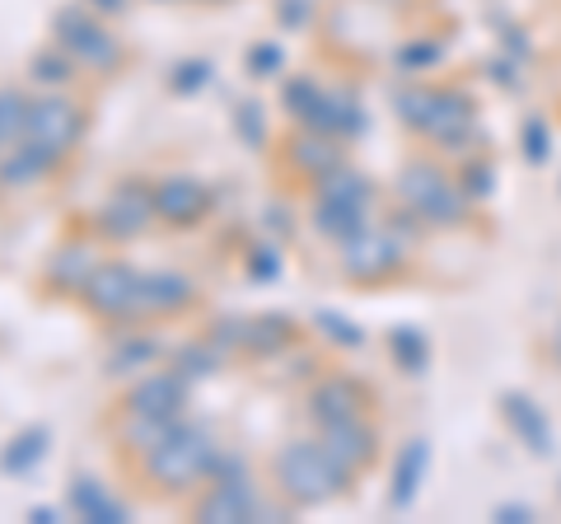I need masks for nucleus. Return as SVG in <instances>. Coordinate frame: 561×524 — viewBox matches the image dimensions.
<instances>
[{
	"mask_svg": "<svg viewBox=\"0 0 561 524\" xmlns=\"http://www.w3.org/2000/svg\"><path fill=\"white\" fill-rule=\"evenodd\" d=\"M332 459H337V468H360L365 459L375 454V431L370 426H360L356 417H346V422H328L323 426V441H319Z\"/></svg>",
	"mask_w": 561,
	"mask_h": 524,
	"instance_id": "13",
	"label": "nucleus"
},
{
	"mask_svg": "<svg viewBox=\"0 0 561 524\" xmlns=\"http://www.w3.org/2000/svg\"><path fill=\"white\" fill-rule=\"evenodd\" d=\"M99 262H103V258H99V243L84 239V235H76V239H66V243H57V249H51L47 267H43V282H47L51 291L80 295V286L94 276Z\"/></svg>",
	"mask_w": 561,
	"mask_h": 524,
	"instance_id": "9",
	"label": "nucleus"
},
{
	"mask_svg": "<svg viewBox=\"0 0 561 524\" xmlns=\"http://www.w3.org/2000/svg\"><path fill=\"white\" fill-rule=\"evenodd\" d=\"M210 5H220V0H210Z\"/></svg>",
	"mask_w": 561,
	"mask_h": 524,
	"instance_id": "37",
	"label": "nucleus"
},
{
	"mask_svg": "<svg viewBox=\"0 0 561 524\" xmlns=\"http://www.w3.org/2000/svg\"><path fill=\"white\" fill-rule=\"evenodd\" d=\"M290 342V323L276 319V314H257V319H243V352L249 356H272Z\"/></svg>",
	"mask_w": 561,
	"mask_h": 524,
	"instance_id": "21",
	"label": "nucleus"
},
{
	"mask_svg": "<svg viewBox=\"0 0 561 524\" xmlns=\"http://www.w3.org/2000/svg\"><path fill=\"white\" fill-rule=\"evenodd\" d=\"M164 346L146 338V333H122L117 346L108 352V361H103V375H113V379H131V375H146L154 361H160Z\"/></svg>",
	"mask_w": 561,
	"mask_h": 524,
	"instance_id": "15",
	"label": "nucleus"
},
{
	"mask_svg": "<svg viewBox=\"0 0 561 524\" xmlns=\"http://www.w3.org/2000/svg\"><path fill=\"white\" fill-rule=\"evenodd\" d=\"M272 474L295 505H319L346 487V468H337V459L319 441H290L276 454Z\"/></svg>",
	"mask_w": 561,
	"mask_h": 524,
	"instance_id": "3",
	"label": "nucleus"
},
{
	"mask_svg": "<svg viewBox=\"0 0 561 524\" xmlns=\"http://www.w3.org/2000/svg\"><path fill=\"white\" fill-rule=\"evenodd\" d=\"M280 66H286V52H280V43H257V47L249 52V71H253L257 80L276 76Z\"/></svg>",
	"mask_w": 561,
	"mask_h": 524,
	"instance_id": "28",
	"label": "nucleus"
},
{
	"mask_svg": "<svg viewBox=\"0 0 561 524\" xmlns=\"http://www.w3.org/2000/svg\"><path fill=\"white\" fill-rule=\"evenodd\" d=\"M234 132H239V141L249 146V150L267 146V113H262L257 99H243L239 109H234Z\"/></svg>",
	"mask_w": 561,
	"mask_h": 524,
	"instance_id": "26",
	"label": "nucleus"
},
{
	"mask_svg": "<svg viewBox=\"0 0 561 524\" xmlns=\"http://www.w3.org/2000/svg\"><path fill=\"white\" fill-rule=\"evenodd\" d=\"M122 412H140V417H164V422H173V417L187 412V379L173 371H150V375H136V384L127 389V398H122Z\"/></svg>",
	"mask_w": 561,
	"mask_h": 524,
	"instance_id": "8",
	"label": "nucleus"
},
{
	"mask_svg": "<svg viewBox=\"0 0 561 524\" xmlns=\"http://www.w3.org/2000/svg\"><path fill=\"white\" fill-rule=\"evenodd\" d=\"M66 511L76 520H90V524H127V505H122L108 487L90 474H76L66 487Z\"/></svg>",
	"mask_w": 561,
	"mask_h": 524,
	"instance_id": "12",
	"label": "nucleus"
},
{
	"mask_svg": "<svg viewBox=\"0 0 561 524\" xmlns=\"http://www.w3.org/2000/svg\"><path fill=\"white\" fill-rule=\"evenodd\" d=\"M220 361H225V352L210 338H192V342H183V346H173L169 352V365L179 371L187 384L192 379H210L220 371Z\"/></svg>",
	"mask_w": 561,
	"mask_h": 524,
	"instance_id": "17",
	"label": "nucleus"
},
{
	"mask_svg": "<svg viewBox=\"0 0 561 524\" xmlns=\"http://www.w3.org/2000/svg\"><path fill=\"white\" fill-rule=\"evenodd\" d=\"M179 426V417L164 422V417H140V412H122V426H117V441L122 449H136V454H150L154 445L164 441V435Z\"/></svg>",
	"mask_w": 561,
	"mask_h": 524,
	"instance_id": "20",
	"label": "nucleus"
},
{
	"mask_svg": "<svg viewBox=\"0 0 561 524\" xmlns=\"http://www.w3.org/2000/svg\"><path fill=\"white\" fill-rule=\"evenodd\" d=\"M356 412H360V389L351 379H328V384H319V389L309 394V417L319 426L346 422V417H356Z\"/></svg>",
	"mask_w": 561,
	"mask_h": 524,
	"instance_id": "16",
	"label": "nucleus"
},
{
	"mask_svg": "<svg viewBox=\"0 0 561 524\" xmlns=\"http://www.w3.org/2000/svg\"><path fill=\"white\" fill-rule=\"evenodd\" d=\"M0 150H5V146H0Z\"/></svg>",
	"mask_w": 561,
	"mask_h": 524,
	"instance_id": "38",
	"label": "nucleus"
},
{
	"mask_svg": "<svg viewBox=\"0 0 561 524\" xmlns=\"http://www.w3.org/2000/svg\"><path fill=\"white\" fill-rule=\"evenodd\" d=\"M61 160L51 150H43L38 141H14L0 150V192H14V187H38L51 169H57Z\"/></svg>",
	"mask_w": 561,
	"mask_h": 524,
	"instance_id": "11",
	"label": "nucleus"
},
{
	"mask_svg": "<svg viewBox=\"0 0 561 524\" xmlns=\"http://www.w3.org/2000/svg\"><path fill=\"white\" fill-rule=\"evenodd\" d=\"M47 441H51V431L43 422H33L24 431H14L5 445H0V474L5 478H24L33 474L43 459H47Z\"/></svg>",
	"mask_w": 561,
	"mask_h": 524,
	"instance_id": "14",
	"label": "nucleus"
},
{
	"mask_svg": "<svg viewBox=\"0 0 561 524\" xmlns=\"http://www.w3.org/2000/svg\"><path fill=\"white\" fill-rule=\"evenodd\" d=\"M319 328H328V333H332V342H360V328H351V323H342L337 319V314H319Z\"/></svg>",
	"mask_w": 561,
	"mask_h": 524,
	"instance_id": "31",
	"label": "nucleus"
},
{
	"mask_svg": "<svg viewBox=\"0 0 561 524\" xmlns=\"http://www.w3.org/2000/svg\"><path fill=\"white\" fill-rule=\"evenodd\" d=\"M84 127H90V117H84V109L66 90H47L43 99H33V109H28V141H38L43 150L57 155V160H66V155L80 146Z\"/></svg>",
	"mask_w": 561,
	"mask_h": 524,
	"instance_id": "6",
	"label": "nucleus"
},
{
	"mask_svg": "<svg viewBox=\"0 0 561 524\" xmlns=\"http://www.w3.org/2000/svg\"><path fill=\"white\" fill-rule=\"evenodd\" d=\"M220 449L225 445L206 426L179 417V426H173L160 445H154L150 454H140V474L160 487V492H192V487H202L210 478Z\"/></svg>",
	"mask_w": 561,
	"mask_h": 524,
	"instance_id": "1",
	"label": "nucleus"
},
{
	"mask_svg": "<svg viewBox=\"0 0 561 524\" xmlns=\"http://www.w3.org/2000/svg\"><path fill=\"white\" fill-rule=\"evenodd\" d=\"M154 5H169V0H154Z\"/></svg>",
	"mask_w": 561,
	"mask_h": 524,
	"instance_id": "36",
	"label": "nucleus"
},
{
	"mask_svg": "<svg viewBox=\"0 0 561 524\" xmlns=\"http://www.w3.org/2000/svg\"><path fill=\"white\" fill-rule=\"evenodd\" d=\"M84 5H90L94 14H122L127 10V0H84Z\"/></svg>",
	"mask_w": 561,
	"mask_h": 524,
	"instance_id": "35",
	"label": "nucleus"
},
{
	"mask_svg": "<svg viewBox=\"0 0 561 524\" xmlns=\"http://www.w3.org/2000/svg\"><path fill=\"white\" fill-rule=\"evenodd\" d=\"M313 225H319L323 235L346 243L351 235H360V206H342V202H323L319 197V206H313Z\"/></svg>",
	"mask_w": 561,
	"mask_h": 524,
	"instance_id": "24",
	"label": "nucleus"
},
{
	"mask_svg": "<svg viewBox=\"0 0 561 524\" xmlns=\"http://www.w3.org/2000/svg\"><path fill=\"white\" fill-rule=\"evenodd\" d=\"M313 99H319V84H313V80H290V84H286V109L300 117V122H305V113L313 109Z\"/></svg>",
	"mask_w": 561,
	"mask_h": 524,
	"instance_id": "29",
	"label": "nucleus"
},
{
	"mask_svg": "<svg viewBox=\"0 0 561 524\" xmlns=\"http://www.w3.org/2000/svg\"><path fill=\"white\" fill-rule=\"evenodd\" d=\"M80 305L103 323H127L140 319V267L122 258L99 262L94 276L80 286Z\"/></svg>",
	"mask_w": 561,
	"mask_h": 524,
	"instance_id": "5",
	"label": "nucleus"
},
{
	"mask_svg": "<svg viewBox=\"0 0 561 524\" xmlns=\"http://www.w3.org/2000/svg\"><path fill=\"white\" fill-rule=\"evenodd\" d=\"M276 14H280L286 24H300V20H305V5H300V0H280Z\"/></svg>",
	"mask_w": 561,
	"mask_h": 524,
	"instance_id": "33",
	"label": "nucleus"
},
{
	"mask_svg": "<svg viewBox=\"0 0 561 524\" xmlns=\"http://www.w3.org/2000/svg\"><path fill=\"white\" fill-rule=\"evenodd\" d=\"M197 305V286L187 282L183 272H169V267H154V272H140V319H173Z\"/></svg>",
	"mask_w": 561,
	"mask_h": 524,
	"instance_id": "10",
	"label": "nucleus"
},
{
	"mask_svg": "<svg viewBox=\"0 0 561 524\" xmlns=\"http://www.w3.org/2000/svg\"><path fill=\"white\" fill-rule=\"evenodd\" d=\"M319 197L323 202H342V206H360L365 202V179H351V173L332 169L319 179Z\"/></svg>",
	"mask_w": 561,
	"mask_h": 524,
	"instance_id": "27",
	"label": "nucleus"
},
{
	"mask_svg": "<svg viewBox=\"0 0 561 524\" xmlns=\"http://www.w3.org/2000/svg\"><path fill=\"white\" fill-rule=\"evenodd\" d=\"M416 474H421V449H408V459H402V492H398V501H408V497H412Z\"/></svg>",
	"mask_w": 561,
	"mask_h": 524,
	"instance_id": "32",
	"label": "nucleus"
},
{
	"mask_svg": "<svg viewBox=\"0 0 561 524\" xmlns=\"http://www.w3.org/2000/svg\"><path fill=\"white\" fill-rule=\"evenodd\" d=\"M61 515H57V505H33L28 511V524H57Z\"/></svg>",
	"mask_w": 561,
	"mask_h": 524,
	"instance_id": "34",
	"label": "nucleus"
},
{
	"mask_svg": "<svg viewBox=\"0 0 561 524\" xmlns=\"http://www.w3.org/2000/svg\"><path fill=\"white\" fill-rule=\"evenodd\" d=\"M51 43L70 52V61H76L80 71H94V76H117L122 61H127L122 38L108 24L94 20L90 5H61L51 14Z\"/></svg>",
	"mask_w": 561,
	"mask_h": 524,
	"instance_id": "2",
	"label": "nucleus"
},
{
	"mask_svg": "<svg viewBox=\"0 0 561 524\" xmlns=\"http://www.w3.org/2000/svg\"><path fill=\"white\" fill-rule=\"evenodd\" d=\"M290 164L300 169V173H309V179H323V173H332L337 169V150H332V141L328 136H319V132H300L290 141Z\"/></svg>",
	"mask_w": 561,
	"mask_h": 524,
	"instance_id": "18",
	"label": "nucleus"
},
{
	"mask_svg": "<svg viewBox=\"0 0 561 524\" xmlns=\"http://www.w3.org/2000/svg\"><path fill=\"white\" fill-rule=\"evenodd\" d=\"M216 206V192H210L206 179L197 173H164L154 179V212H160V225H173V230H192L202 225Z\"/></svg>",
	"mask_w": 561,
	"mask_h": 524,
	"instance_id": "7",
	"label": "nucleus"
},
{
	"mask_svg": "<svg viewBox=\"0 0 561 524\" xmlns=\"http://www.w3.org/2000/svg\"><path fill=\"white\" fill-rule=\"evenodd\" d=\"M210 76H216V66H210L206 57H183V61L169 71V90L179 94V99H192V94L206 90Z\"/></svg>",
	"mask_w": 561,
	"mask_h": 524,
	"instance_id": "25",
	"label": "nucleus"
},
{
	"mask_svg": "<svg viewBox=\"0 0 561 524\" xmlns=\"http://www.w3.org/2000/svg\"><path fill=\"white\" fill-rule=\"evenodd\" d=\"M154 225H160V212H154V183L146 179L113 183V192L94 212V235L103 243H131L140 235H150Z\"/></svg>",
	"mask_w": 561,
	"mask_h": 524,
	"instance_id": "4",
	"label": "nucleus"
},
{
	"mask_svg": "<svg viewBox=\"0 0 561 524\" xmlns=\"http://www.w3.org/2000/svg\"><path fill=\"white\" fill-rule=\"evenodd\" d=\"M28 109L33 99L20 84H0V146H14L28 136Z\"/></svg>",
	"mask_w": 561,
	"mask_h": 524,
	"instance_id": "23",
	"label": "nucleus"
},
{
	"mask_svg": "<svg viewBox=\"0 0 561 524\" xmlns=\"http://www.w3.org/2000/svg\"><path fill=\"white\" fill-rule=\"evenodd\" d=\"M76 76H80V66L70 61V52H61L57 43L28 57V80L43 84V90H66V84L76 80Z\"/></svg>",
	"mask_w": 561,
	"mask_h": 524,
	"instance_id": "19",
	"label": "nucleus"
},
{
	"mask_svg": "<svg viewBox=\"0 0 561 524\" xmlns=\"http://www.w3.org/2000/svg\"><path fill=\"white\" fill-rule=\"evenodd\" d=\"M389 267V243L375 239V235H351L346 239V272L360 276V282H370Z\"/></svg>",
	"mask_w": 561,
	"mask_h": 524,
	"instance_id": "22",
	"label": "nucleus"
},
{
	"mask_svg": "<svg viewBox=\"0 0 561 524\" xmlns=\"http://www.w3.org/2000/svg\"><path fill=\"white\" fill-rule=\"evenodd\" d=\"M249 276L253 282H276L280 276V253L276 249H253L249 253Z\"/></svg>",
	"mask_w": 561,
	"mask_h": 524,
	"instance_id": "30",
	"label": "nucleus"
}]
</instances>
